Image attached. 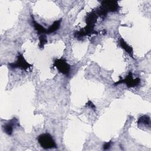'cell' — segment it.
I'll return each instance as SVG.
<instances>
[{"label":"cell","mask_w":151,"mask_h":151,"mask_svg":"<svg viewBox=\"0 0 151 151\" xmlns=\"http://www.w3.org/2000/svg\"><path fill=\"white\" fill-rule=\"evenodd\" d=\"M97 18L98 16L95 11H92L88 14L85 19L86 26L80 31L76 32L74 33L75 37L80 39L86 35H90L92 34H97V32L94 29Z\"/></svg>","instance_id":"6da1fadb"},{"label":"cell","mask_w":151,"mask_h":151,"mask_svg":"<svg viewBox=\"0 0 151 151\" xmlns=\"http://www.w3.org/2000/svg\"><path fill=\"white\" fill-rule=\"evenodd\" d=\"M120 6L116 1H103L101 2V5L95 11L97 16L104 18L109 12H117L119 10Z\"/></svg>","instance_id":"7a4b0ae2"},{"label":"cell","mask_w":151,"mask_h":151,"mask_svg":"<svg viewBox=\"0 0 151 151\" xmlns=\"http://www.w3.org/2000/svg\"><path fill=\"white\" fill-rule=\"evenodd\" d=\"M37 140L41 147L45 149L57 147V146L53 137L50 134L48 133H42L39 135L37 137Z\"/></svg>","instance_id":"3957f363"},{"label":"cell","mask_w":151,"mask_h":151,"mask_svg":"<svg viewBox=\"0 0 151 151\" xmlns=\"http://www.w3.org/2000/svg\"><path fill=\"white\" fill-rule=\"evenodd\" d=\"M125 84L128 88H132V87H135L138 86L140 83V79L139 77L133 78V73L132 71H129V74L126 76V77L124 78H122L121 77H120V80L117 81L115 82L113 85L114 86H118L120 84Z\"/></svg>","instance_id":"277c9868"},{"label":"cell","mask_w":151,"mask_h":151,"mask_svg":"<svg viewBox=\"0 0 151 151\" xmlns=\"http://www.w3.org/2000/svg\"><path fill=\"white\" fill-rule=\"evenodd\" d=\"M53 67H55L61 74L69 76L71 71V67L64 58H57L54 61Z\"/></svg>","instance_id":"5b68a950"},{"label":"cell","mask_w":151,"mask_h":151,"mask_svg":"<svg viewBox=\"0 0 151 151\" xmlns=\"http://www.w3.org/2000/svg\"><path fill=\"white\" fill-rule=\"evenodd\" d=\"M8 66L11 68H20L22 70L27 71L32 67V65L29 64L24 58L22 54L18 53L17 55V60L11 63L8 64Z\"/></svg>","instance_id":"8992f818"},{"label":"cell","mask_w":151,"mask_h":151,"mask_svg":"<svg viewBox=\"0 0 151 151\" xmlns=\"http://www.w3.org/2000/svg\"><path fill=\"white\" fill-rule=\"evenodd\" d=\"M18 126V121L16 118H13L9 122L2 126V129L4 132L8 135L11 136L13 133L14 126Z\"/></svg>","instance_id":"52a82bcc"},{"label":"cell","mask_w":151,"mask_h":151,"mask_svg":"<svg viewBox=\"0 0 151 151\" xmlns=\"http://www.w3.org/2000/svg\"><path fill=\"white\" fill-rule=\"evenodd\" d=\"M31 24L34 28V29L37 31V34L39 35H42V34H47V29H46L45 27H44L42 25L40 24L38 22H37L32 15H31Z\"/></svg>","instance_id":"ba28073f"},{"label":"cell","mask_w":151,"mask_h":151,"mask_svg":"<svg viewBox=\"0 0 151 151\" xmlns=\"http://www.w3.org/2000/svg\"><path fill=\"white\" fill-rule=\"evenodd\" d=\"M119 45L121 47V48H122L127 53H128V54L133 58H134L133 57V48L131 46H130L125 41L123 38H120L119 40Z\"/></svg>","instance_id":"9c48e42d"},{"label":"cell","mask_w":151,"mask_h":151,"mask_svg":"<svg viewBox=\"0 0 151 151\" xmlns=\"http://www.w3.org/2000/svg\"><path fill=\"white\" fill-rule=\"evenodd\" d=\"M62 21V19L60 18V19L58 20H57V21H55L52 25H51L47 29V34H52L53 32H55V31H57L60 27V25H61V22Z\"/></svg>","instance_id":"30bf717a"},{"label":"cell","mask_w":151,"mask_h":151,"mask_svg":"<svg viewBox=\"0 0 151 151\" xmlns=\"http://www.w3.org/2000/svg\"><path fill=\"white\" fill-rule=\"evenodd\" d=\"M137 124H143L145 125H150V117L146 115H143L141 117H140L137 120Z\"/></svg>","instance_id":"8fae6325"},{"label":"cell","mask_w":151,"mask_h":151,"mask_svg":"<svg viewBox=\"0 0 151 151\" xmlns=\"http://www.w3.org/2000/svg\"><path fill=\"white\" fill-rule=\"evenodd\" d=\"M39 47L41 48H43L44 45L47 43V39L45 34L40 35L39 38Z\"/></svg>","instance_id":"7c38bea8"},{"label":"cell","mask_w":151,"mask_h":151,"mask_svg":"<svg viewBox=\"0 0 151 151\" xmlns=\"http://www.w3.org/2000/svg\"><path fill=\"white\" fill-rule=\"evenodd\" d=\"M111 141H109L108 142H106L105 143L104 145H103V148L104 150H108L110 149V147H111Z\"/></svg>","instance_id":"4fadbf2b"},{"label":"cell","mask_w":151,"mask_h":151,"mask_svg":"<svg viewBox=\"0 0 151 151\" xmlns=\"http://www.w3.org/2000/svg\"><path fill=\"white\" fill-rule=\"evenodd\" d=\"M86 106L90 107L91 109H92L94 111L96 110V106H95V105H94L91 101H90V100L86 103Z\"/></svg>","instance_id":"5bb4252c"}]
</instances>
